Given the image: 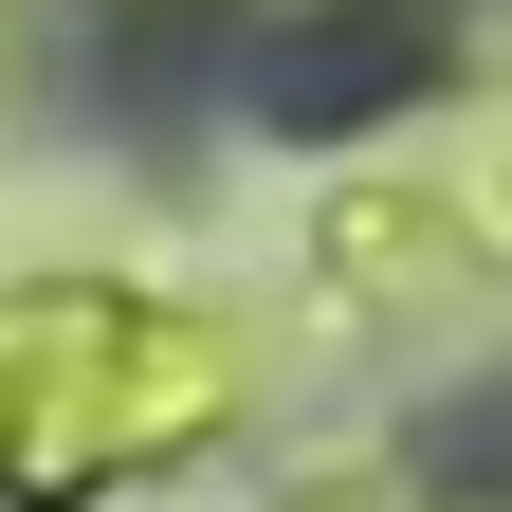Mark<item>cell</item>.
Instances as JSON below:
<instances>
[{
	"mask_svg": "<svg viewBox=\"0 0 512 512\" xmlns=\"http://www.w3.org/2000/svg\"><path fill=\"white\" fill-rule=\"evenodd\" d=\"M403 74H421L403 19H330V37H275V55H256V110H275V128H348V110H384Z\"/></svg>",
	"mask_w": 512,
	"mask_h": 512,
	"instance_id": "1",
	"label": "cell"
}]
</instances>
